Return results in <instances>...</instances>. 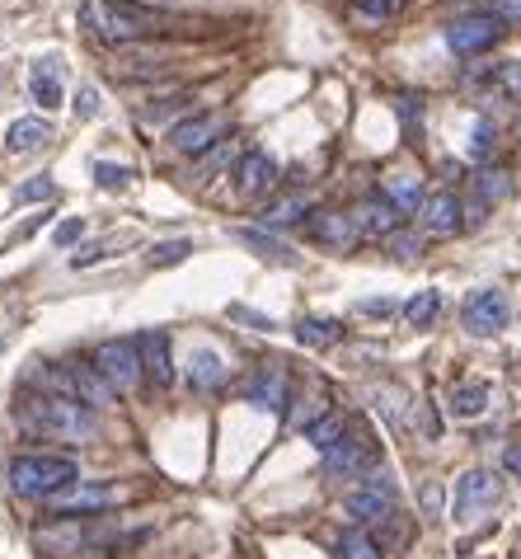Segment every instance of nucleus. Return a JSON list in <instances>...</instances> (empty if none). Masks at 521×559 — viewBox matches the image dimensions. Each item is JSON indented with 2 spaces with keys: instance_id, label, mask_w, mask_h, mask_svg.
<instances>
[{
  "instance_id": "1",
  "label": "nucleus",
  "mask_w": 521,
  "mask_h": 559,
  "mask_svg": "<svg viewBox=\"0 0 521 559\" xmlns=\"http://www.w3.org/2000/svg\"><path fill=\"white\" fill-rule=\"evenodd\" d=\"M24 428L33 433H47V437H62V442H90L99 433V419L80 400H57V395H38L19 409Z\"/></svg>"
},
{
  "instance_id": "2",
  "label": "nucleus",
  "mask_w": 521,
  "mask_h": 559,
  "mask_svg": "<svg viewBox=\"0 0 521 559\" xmlns=\"http://www.w3.org/2000/svg\"><path fill=\"white\" fill-rule=\"evenodd\" d=\"M10 484L24 498H57L80 484V470L71 456H19L10 466Z\"/></svg>"
},
{
  "instance_id": "3",
  "label": "nucleus",
  "mask_w": 521,
  "mask_h": 559,
  "mask_svg": "<svg viewBox=\"0 0 521 559\" xmlns=\"http://www.w3.org/2000/svg\"><path fill=\"white\" fill-rule=\"evenodd\" d=\"M85 24H90V33H99L104 43H127V38L155 33L165 24V15L141 10V5H127V0H90V5H85Z\"/></svg>"
},
{
  "instance_id": "4",
  "label": "nucleus",
  "mask_w": 521,
  "mask_h": 559,
  "mask_svg": "<svg viewBox=\"0 0 521 559\" xmlns=\"http://www.w3.org/2000/svg\"><path fill=\"white\" fill-rule=\"evenodd\" d=\"M460 320L470 334L479 339H489V334H503L512 325V296L503 287H479V292L465 296V306H460Z\"/></svg>"
},
{
  "instance_id": "5",
  "label": "nucleus",
  "mask_w": 521,
  "mask_h": 559,
  "mask_svg": "<svg viewBox=\"0 0 521 559\" xmlns=\"http://www.w3.org/2000/svg\"><path fill=\"white\" fill-rule=\"evenodd\" d=\"M94 367L108 376V386H113V390H132L141 376H146V367H141V348H137V343H127V339L99 343Z\"/></svg>"
},
{
  "instance_id": "6",
  "label": "nucleus",
  "mask_w": 521,
  "mask_h": 559,
  "mask_svg": "<svg viewBox=\"0 0 521 559\" xmlns=\"http://www.w3.org/2000/svg\"><path fill=\"white\" fill-rule=\"evenodd\" d=\"M395 498H399V489L390 475H371L362 489H353V494L343 498V508L357 522H385V517L395 513Z\"/></svg>"
},
{
  "instance_id": "7",
  "label": "nucleus",
  "mask_w": 521,
  "mask_h": 559,
  "mask_svg": "<svg viewBox=\"0 0 521 559\" xmlns=\"http://www.w3.org/2000/svg\"><path fill=\"white\" fill-rule=\"evenodd\" d=\"M503 38V19L498 15H465L446 29V43L456 57H475V52H489L493 43Z\"/></svg>"
},
{
  "instance_id": "8",
  "label": "nucleus",
  "mask_w": 521,
  "mask_h": 559,
  "mask_svg": "<svg viewBox=\"0 0 521 559\" xmlns=\"http://www.w3.org/2000/svg\"><path fill=\"white\" fill-rule=\"evenodd\" d=\"M498 494H503V484L493 480L489 470L460 475L456 480V522H475V517H484L493 503H498Z\"/></svg>"
},
{
  "instance_id": "9",
  "label": "nucleus",
  "mask_w": 521,
  "mask_h": 559,
  "mask_svg": "<svg viewBox=\"0 0 521 559\" xmlns=\"http://www.w3.org/2000/svg\"><path fill=\"white\" fill-rule=\"evenodd\" d=\"M371 461H376V442H371L367 433H353V428H348V437H343L334 451H324V470H329L334 480H353V475H362Z\"/></svg>"
},
{
  "instance_id": "10",
  "label": "nucleus",
  "mask_w": 521,
  "mask_h": 559,
  "mask_svg": "<svg viewBox=\"0 0 521 559\" xmlns=\"http://www.w3.org/2000/svg\"><path fill=\"white\" fill-rule=\"evenodd\" d=\"M221 132H226V123H221L216 113H202V118H188V123L174 127V137L169 141H174L184 156H202L207 146H221V141H216Z\"/></svg>"
},
{
  "instance_id": "11",
  "label": "nucleus",
  "mask_w": 521,
  "mask_h": 559,
  "mask_svg": "<svg viewBox=\"0 0 521 559\" xmlns=\"http://www.w3.org/2000/svg\"><path fill=\"white\" fill-rule=\"evenodd\" d=\"M113 503H123V489H99V484H76V489H66V494L52 498L57 517L62 513H99V508H113Z\"/></svg>"
},
{
  "instance_id": "12",
  "label": "nucleus",
  "mask_w": 521,
  "mask_h": 559,
  "mask_svg": "<svg viewBox=\"0 0 521 559\" xmlns=\"http://www.w3.org/2000/svg\"><path fill=\"white\" fill-rule=\"evenodd\" d=\"M418 221H423V231L428 235H456L460 226H465V207H460L456 193H437V198L423 202Z\"/></svg>"
},
{
  "instance_id": "13",
  "label": "nucleus",
  "mask_w": 521,
  "mask_h": 559,
  "mask_svg": "<svg viewBox=\"0 0 521 559\" xmlns=\"http://www.w3.org/2000/svg\"><path fill=\"white\" fill-rule=\"evenodd\" d=\"M292 400V386H287V372L282 367H263L254 381H249V404H259L268 414H282Z\"/></svg>"
},
{
  "instance_id": "14",
  "label": "nucleus",
  "mask_w": 521,
  "mask_h": 559,
  "mask_svg": "<svg viewBox=\"0 0 521 559\" xmlns=\"http://www.w3.org/2000/svg\"><path fill=\"white\" fill-rule=\"evenodd\" d=\"M141 348V367H146V376H151L155 386H169L174 381V367H169V339H165V329H146L137 339Z\"/></svg>"
},
{
  "instance_id": "15",
  "label": "nucleus",
  "mask_w": 521,
  "mask_h": 559,
  "mask_svg": "<svg viewBox=\"0 0 521 559\" xmlns=\"http://www.w3.org/2000/svg\"><path fill=\"white\" fill-rule=\"evenodd\" d=\"M235 179H240V193H245V198H263V193H268V188L277 184V165H273V156H263V151H249V156L240 160Z\"/></svg>"
},
{
  "instance_id": "16",
  "label": "nucleus",
  "mask_w": 521,
  "mask_h": 559,
  "mask_svg": "<svg viewBox=\"0 0 521 559\" xmlns=\"http://www.w3.org/2000/svg\"><path fill=\"white\" fill-rule=\"evenodd\" d=\"M66 367H71V381H76V400L80 404H94V409H99V404H113L118 390L108 386V376L99 372L94 362H66Z\"/></svg>"
},
{
  "instance_id": "17",
  "label": "nucleus",
  "mask_w": 521,
  "mask_h": 559,
  "mask_svg": "<svg viewBox=\"0 0 521 559\" xmlns=\"http://www.w3.org/2000/svg\"><path fill=\"white\" fill-rule=\"evenodd\" d=\"M310 235L329 249H348L362 231H357V221L343 217V212H315V217H310Z\"/></svg>"
},
{
  "instance_id": "18",
  "label": "nucleus",
  "mask_w": 521,
  "mask_h": 559,
  "mask_svg": "<svg viewBox=\"0 0 521 559\" xmlns=\"http://www.w3.org/2000/svg\"><path fill=\"white\" fill-rule=\"evenodd\" d=\"M381 198L395 207L399 217H404V212H423V202H428L423 198V184H418L414 174H385Z\"/></svg>"
},
{
  "instance_id": "19",
  "label": "nucleus",
  "mask_w": 521,
  "mask_h": 559,
  "mask_svg": "<svg viewBox=\"0 0 521 559\" xmlns=\"http://www.w3.org/2000/svg\"><path fill=\"white\" fill-rule=\"evenodd\" d=\"M29 90L43 109H62V62H57V57H43V62L33 66Z\"/></svg>"
},
{
  "instance_id": "20",
  "label": "nucleus",
  "mask_w": 521,
  "mask_h": 559,
  "mask_svg": "<svg viewBox=\"0 0 521 559\" xmlns=\"http://www.w3.org/2000/svg\"><path fill=\"white\" fill-rule=\"evenodd\" d=\"M353 221H357V231H362V235H395L399 231V212L385 198L362 202Z\"/></svg>"
},
{
  "instance_id": "21",
  "label": "nucleus",
  "mask_w": 521,
  "mask_h": 559,
  "mask_svg": "<svg viewBox=\"0 0 521 559\" xmlns=\"http://www.w3.org/2000/svg\"><path fill=\"white\" fill-rule=\"evenodd\" d=\"M188 381H193L198 390L226 386V362H221V353H212V348H198V353L188 358Z\"/></svg>"
},
{
  "instance_id": "22",
  "label": "nucleus",
  "mask_w": 521,
  "mask_h": 559,
  "mask_svg": "<svg viewBox=\"0 0 521 559\" xmlns=\"http://www.w3.org/2000/svg\"><path fill=\"white\" fill-rule=\"evenodd\" d=\"M456 419H479L484 409H489V386L484 381H460L456 390H451V404H446Z\"/></svg>"
},
{
  "instance_id": "23",
  "label": "nucleus",
  "mask_w": 521,
  "mask_h": 559,
  "mask_svg": "<svg viewBox=\"0 0 521 559\" xmlns=\"http://www.w3.org/2000/svg\"><path fill=\"white\" fill-rule=\"evenodd\" d=\"M343 437H348V419H343V414H320V419L306 428V442L320 451V456L324 451H334Z\"/></svg>"
},
{
  "instance_id": "24",
  "label": "nucleus",
  "mask_w": 521,
  "mask_h": 559,
  "mask_svg": "<svg viewBox=\"0 0 521 559\" xmlns=\"http://www.w3.org/2000/svg\"><path fill=\"white\" fill-rule=\"evenodd\" d=\"M47 141H52V127L43 118H19L10 127V151H43Z\"/></svg>"
},
{
  "instance_id": "25",
  "label": "nucleus",
  "mask_w": 521,
  "mask_h": 559,
  "mask_svg": "<svg viewBox=\"0 0 521 559\" xmlns=\"http://www.w3.org/2000/svg\"><path fill=\"white\" fill-rule=\"evenodd\" d=\"M296 339L306 343V348H329V343L343 339V325H338V320H320V315H306V320L296 325Z\"/></svg>"
},
{
  "instance_id": "26",
  "label": "nucleus",
  "mask_w": 521,
  "mask_h": 559,
  "mask_svg": "<svg viewBox=\"0 0 521 559\" xmlns=\"http://www.w3.org/2000/svg\"><path fill=\"white\" fill-rule=\"evenodd\" d=\"M437 315H442V292H418L414 301L404 306V320H409L414 329H428Z\"/></svg>"
},
{
  "instance_id": "27",
  "label": "nucleus",
  "mask_w": 521,
  "mask_h": 559,
  "mask_svg": "<svg viewBox=\"0 0 521 559\" xmlns=\"http://www.w3.org/2000/svg\"><path fill=\"white\" fill-rule=\"evenodd\" d=\"M310 212V202L301 198V193H292V198H277L268 212H263V226H292V221H301Z\"/></svg>"
},
{
  "instance_id": "28",
  "label": "nucleus",
  "mask_w": 521,
  "mask_h": 559,
  "mask_svg": "<svg viewBox=\"0 0 521 559\" xmlns=\"http://www.w3.org/2000/svg\"><path fill=\"white\" fill-rule=\"evenodd\" d=\"M338 555H343V559H381V545L371 541L367 531H343V541H338Z\"/></svg>"
},
{
  "instance_id": "29",
  "label": "nucleus",
  "mask_w": 521,
  "mask_h": 559,
  "mask_svg": "<svg viewBox=\"0 0 521 559\" xmlns=\"http://www.w3.org/2000/svg\"><path fill=\"white\" fill-rule=\"evenodd\" d=\"M493 141H498V127H493V118H475V127H470V156H475V160H489L493 156Z\"/></svg>"
},
{
  "instance_id": "30",
  "label": "nucleus",
  "mask_w": 521,
  "mask_h": 559,
  "mask_svg": "<svg viewBox=\"0 0 521 559\" xmlns=\"http://www.w3.org/2000/svg\"><path fill=\"white\" fill-rule=\"evenodd\" d=\"M507 193H512V184H507L503 170H484V174H479V198H484V207H489V202H503Z\"/></svg>"
},
{
  "instance_id": "31",
  "label": "nucleus",
  "mask_w": 521,
  "mask_h": 559,
  "mask_svg": "<svg viewBox=\"0 0 521 559\" xmlns=\"http://www.w3.org/2000/svg\"><path fill=\"white\" fill-rule=\"evenodd\" d=\"M127 179H132V170H127V165H113V160H99V165H94V184L127 188Z\"/></svg>"
},
{
  "instance_id": "32",
  "label": "nucleus",
  "mask_w": 521,
  "mask_h": 559,
  "mask_svg": "<svg viewBox=\"0 0 521 559\" xmlns=\"http://www.w3.org/2000/svg\"><path fill=\"white\" fill-rule=\"evenodd\" d=\"M188 254H193V245H188V240H169V245H155L151 249V264L165 268V264H179V259H188Z\"/></svg>"
},
{
  "instance_id": "33",
  "label": "nucleus",
  "mask_w": 521,
  "mask_h": 559,
  "mask_svg": "<svg viewBox=\"0 0 521 559\" xmlns=\"http://www.w3.org/2000/svg\"><path fill=\"white\" fill-rule=\"evenodd\" d=\"M240 240H245V245H254V249H263V254H268V259H292V249H282L277 245V240H268V235H259V231H240Z\"/></svg>"
},
{
  "instance_id": "34",
  "label": "nucleus",
  "mask_w": 521,
  "mask_h": 559,
  "mask_svg": "<svg viewBox=\"0 0 521 559\" xmlns=\"http://www.w3.org/2000/svg\"><path fill=\"white\" fill-rule=\"evenodd\" d=\"M80 235H85V221H80V217H71V221H62V226L52 231V240H57V249H62V245H76Z\"/></svg>"
},
{
  "instance_id": "35",
  "label": "nucleus",
  "mask_w": 521,
  "mask_h": 559,
  "mask_svg": "<svg viewBox=\"0 0 521 559\" xmlns=\"http://www.w3.org/2000/svg\"><path fill=\"white\" fill-rule=\"evenodd\" d=\"M15 198L19 202H47V198H52V179H33V184L19 188Z\"/></svg>"
},
{
  "instance_id": "36",
  "label": "nucleus",
  "mask_w": 521,
  "mask_h": 559,
  "mask_svg": "<svg viewBox=\"0 0 521 559\" xmlns=\"http://www.w3.org/2000/svg\"><path fill=\"white\" fill-rule=\"evenodd\" d=\"M353 10L357 15H367V19H385L390 10H395V0H353Z\"/></svg>"
},
{
  "instance_id": "37",
  "label": "nucleus",
  "mask_w": 521,
  "mask_h": 559,
  "mask_svg": "<svg viewBox=\"0 0 521 559\" xmlns=\"http://www.w3.org/2000/svg\"><path fill=\"white\" fill-rule=\"evenodd\" d=\"M423 513H428V517L442 513V484H437V480L423 484Z\"/></svg>"
},
{
  "instance_id": "38",
  "label": "nucleus",
  "mask_w": 521,
  "mask_h": 559,
  "mask_svg": "<svg viewBox=\"0 0 521 559\" xmlns=\"http://www.w3.org/2000/svg\"><path fill=\"white\" fill-rule=\"evenodd\" d=\"M390 249H395V259H414L423 245H418L414 235H390Z\"/></svg>"
},
{
  "instance_id": "39",
  "label": "nucleus",
  "mask_w": 521,
  "mask_h": 559,
  "mask_svg": "<svg viewBox=\"0 0 521 559\" xmlns=\"http://www.w3.org/2000/svg\"><path fill=\"white\" fill-rule=\"evenodd\" d=\"M399 118H404V123L414 127L418 118H423V99H414V94H404V99H399Z\"/></svg>"
},
{
  "instance_id": "40",
  "label": "nucleus",
  "mask_w": 521,
  "mask_h": 559,
  "mask_svg": "<svg viewBox=\"0 0 521 559\" xmlns=\"http://www.w3.org/2000/svg\"><path fill=\"white\" fill-rule=\"evenodd\" d=\"M76 113H80V118H94V113H99V94H94L90 85L76 94Z\"/></svg>"
},
{
  "instance_id": "41",
  "label": "nucleus",
  "mask_w": 521,
  "mask_h": 559,
  "mask_svg": "<svg viewBox=\"0 0 521 559\" xmlns=\"http://www.w3.org/2000/svg\"><path fill=\"white\" fill-rule=\"evenodd\" d=\"M395 311V301L390 296H376V301H362V315H390Z\"/></svg>"
},
{
  "instance_id": "42",
  "label": "nucleus",
  "mask_w": 521,
  "mask_h": 559,
  "mask_svg": "<svg viewBox=\"0 0 521 559\" xmlns=\"http://www.w3.org/2000/svg\"><path fill=\"white\" fill-rule=\"evenodd\" d=\"M493 15L498 19H521V0H493Z\"/></svg>"
},
{
  "instance_id": "43",
  "label": "nucleus",
  "mask_w": 521,
  "mask_h": 559,
  "mask_svg": "<svg viewBox=\"0 0 521 559\" xmlns=\"http://www.w3.org/2000/svg\"><path fill=\"white\" fill-rule=\"evenodd\" d=\"M226 156H230V141H221V151H216V156L207 160V165H202V179H207V174H216V170H221V165H226Z\"/></svg>"
},
{
  "instance_id": "44",
  "label": "nucleus",
  "mask_w": 521,
  "mask_h": 559,
  "mask_svg": "<svg viewBox=\"0 0 521 559\" xmlns=\"http://www.w3.org/2000/svg\"><path fill=\"white\" fill-rule=\"evenodd\" d=\"M503 466L512 470V475H521V442H512V447L503 451Z\"/></svg>"
},
{
  "instance_id": "45",
  "label": "nucleus",
  "mask_w": 521,
  "mask_h": 559,
  "mask_svg": "<svg viewBox=\"0 0 521 559\" xmlns=\"http://www.w3.org/2000/svg\"><path fill=\"white\" fill-rule=\"evenodd\" d=\"M507 90H512V94H521V62L512 66V71H507Z\"/></svg>"
}]
</instances>
